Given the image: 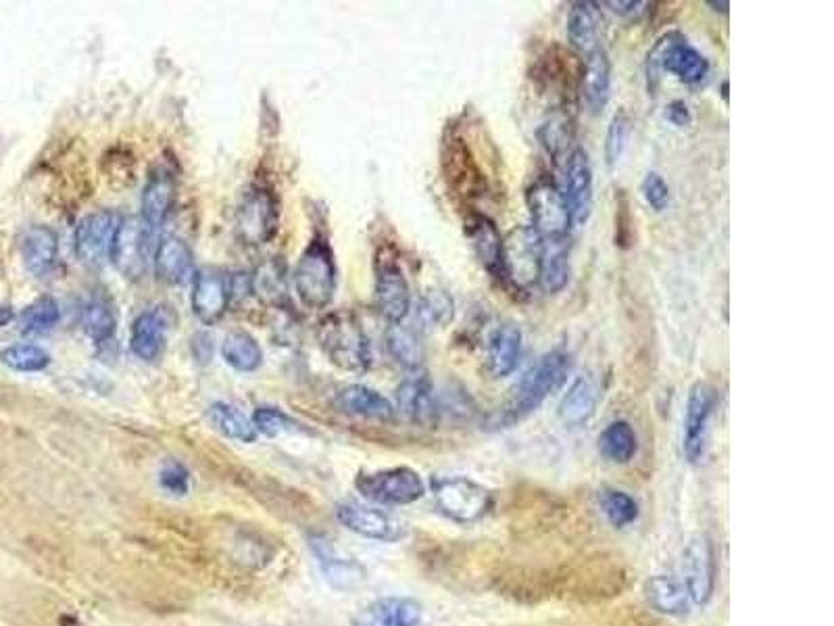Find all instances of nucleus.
<instances>
[{"label":"nucleus","mask_w":834,"mask_h":626,"mask_svg":"<svg viewBox=\"0 0 834 626\" xmlns=\"http://www.w3.org/2000/svg\"><path fill=\"white\" fill-rule=\"evenodd\" d=\"M574 368V359L564 349H553L534 363L512 389L505 406L488 418L493 430L512 429L536 412L549 397L562 391Z\"/></svg>","instance_id":"1"},{"label":"nucleus","mask_w":834,"mask_h":626,"mask_svg":"<svg viewBox=\"0 0 834 626\" xmlns=\"http://www.w3.org/2000/svg\"><path fill=\"white\" fill-rule=\"evenodd\" d=\"M320 342L330 361L347 372H365L372 363L370 340L353 314H330L321 322Z\"/></svg>","instance_id":"2"},{"label":"nucleus","mask_w":834,"mask_h":626,"mask_svg":"<svg viewBox=\"0 0 834 626\" xmlns=\"http://www.w3.org/2000/svg\"><path fill=\"white\" fill-rule=\"evenodd\" d=\"M295 287L302 304L311 309H323L332 304L337 293V264L323 238H313L302 253L295 269Z\"/></svg>","instance_id":"3"},{"label":"nucleus","mask_w":834,"mask_h":626,"mask_svg":"<svg viewBox=\"0 0 834 626\" xmlns=\"http://www.w3.org/2000/svg\"><path fill=\"white\" fill-rule=\"evenodd\" d=\"M666 72L675 75L682 84H699L710 73V61L699 53L691 42L678 32H670L659 38L656 47L647 57V73H649V89L656 86L657 73Z\"/></svg>","instance_id":"4"},{"label":"nucleus","mask_w":834,"mask_h":626,"mask_svg":"<svg viewBox=\"0 0 834 626\" xmlns=\"http://www.w3.org/2000/svg\"><path fill=\"white\" fill-rule=\"evenodd\" d=\"M356 489L363 500L378 505H409L426 495L424 479L408 465L361 472L357 474Z\"/></svg>","instance_id":"5"},{"label":"nucleus","mask_w":834,"mask_h":626,"mask_svg":"<svg viewBox=\"0 0 834 626\" xmlns=\"http://www.w3.org/2000/svg\"><path fill=\"white\" fill-rule=\"evenodd\" d=\"M526 205L533 217L531 228L545 243H568L574 222L564 191L553 179H536L526 193Z\"/></svg>","instance_id":"6"},{"label":"nucleus","mask_w":834,"mask_h":626,"mask_svg":"<svg viewBox=\"0 0 834 626\" xmlns=\"http://www.w3.org/2000/svg\"><path fill=\"white\" fill-rule=\"evenodd\" d=\"M432 491L441 514L457 524H474L493 507L491 491L465 476L439 479L432 484Z\"/></svg>","instance_id":"7"},{"label":"nucleus","mask_w":834,"mask_h":626,"mask_svg":"<svg viewBox=\"0 0 834 626\" xmlns=\"http://www.w3.org/2000/svg\"><path fill=\"white\" fill-rule=\"evenodd\" d=\"M720 403V394L710 382H694L689 391L687 413H684V432H682V451L691 464H699L706 455L710 441V424L713 412Z\"/></svg>","instance_id":"8"},{"label":"nucleus","mask_w":834,"mask_h":626,"mask_svg":"<svg viewBox=\"0 0 834 626\" xmlns=\"http://www.w3.org/2000/svg\"><path fill=\"white\" fill-rule=\"evenodd\" d=\"M153 234L143 217H127L122 219L115 233V240L111 247L113 266L130 280L143 278L153 259Z\"/></svg>","instance_id":"9"},{"label":"nucleus","mask_w":834,"mask_h":626,"mask_svg":"<svg viewBox=\"0 0 834 626\" xmlns=\"http://www.w3.org/2000/svg\"><path fill=\"white\" fill-rule=\"evenodd\" d=\"M443 165L449 186H453L463 201H472L486 191L484 172L462 134L453 132L444 141Z\"/></svg>","instance_id":"10"},{"label":"nucleus","mask_w":834,"mask_h":626,"mask_svg":"<svg viewBox=\"0 0 834 626\" xmlns=\"http://www.w3.org/2000/svg\"><path fill=\"white\" fill-rule=\"evenodd\" d=\"M465 236L478 257L480 266L488 271L493 280L501 285L509 283L507 259H505V238L498 233L497 224L486 214L472 212L465 217Z\"/></svg>","instance_id":"11"},{"label":"nucleus","mask_w":834,"mask_h":626,"mask_svg":"<svg viewBox=\"0 0 834 626\" xmlns=\"http://www.w3.org/2000/svg\"><path fill=\"white\" fill-rule=\"evenodd\" d=\"M337 520L351 533L359 537L382 541V543H397L408 537V528L399 519H394L389 512L361 505L356 501L340 503L337 507Z\"/></svg>","instance_id":"12"},{"label":"nucleus","mask_w":834,"mask_h":626,"mask_svg":"<svg viewBox=\"0 0 834 626\" xmlns=\"http://www.w3.org/2000/svg\"><path fill=\"white\" fill-rule=\"evenodd\" d=\"M682 571H684V589L689 593L692 604L706 606L710 604L715 591V574H718V564H715V550L708 535H694L689 541L684 550V560H682Z\"/></svg>","instance_id":"13"},{"label":"nucleus","mask_w":834,"mask_h":626,"mask_svg":"<svg viewBox=\"0 0 834 626\" xmlns=\"http://www.w3.org/2000/svg\"><path fill=\"white\" fill-rule=\"evenodd\" d=\"M120 217L113 212H94L86 215L75 228V255L89 268H101L111 259V247L120 226Z\"/></svg>","instance_id":"14"},{"label":"nucleus","mask_w":834,"mask_h":626,"mask_svg":"<svg viewBox=\"0 0 834 626\" xmlns=\"http://www.w3.org/2000/svg\"><path fill=\"white\" fill-rule=\"evenodd\" d=\"M564 170V197L568 203L569 214L574 226H585L593 214L595 201V182H593V165L585 148L576 146L566 160Z\"/></svg>","instance_id":"15"},{"label":"nucleus","mask_w":834,"mask_h":626,"mask_svg":"<svg viewBox=\"0 0 834 626\" xmlns=\"http://www.w3.org/2000/svg\"><path fill=\"white\" fill-rule=\"evenodd\" d=\"M375 307L391 324H401L411 311V290L408 278L401 266L391 259L382 257L375 268Z\"/></svg>","instance_id":"16"},{"label":"nucleus","mask_w":834,"mask_h":626,"mask_svg":"<svg viewBox=\"0 0 834 626\" xmlns=\"http://www.w3.org/2000/svg\"><path fill=\"white\" fill-rule=\"evenodd\" d=\"M397 410L418 427H432L439 418L434 384L426 370H413L397 389Z\"/></svg>","instance_id":"17"},{"label":"nucleus","mask_w":834,"mask_h":626,"mask_svg":"<svg viewBox=\"0 0 834 626\" xmlns=\"http://www.w3.org/2000/svg\"><path fill=\"white\" fill-rule=\"evenodd\" d=\"M230 305V283L217 268L196 269L193 278V311L203 324L219 322Z\"/></svg>","instance_id":"18"},{"label":"nucleus","mask_w":834,"mask_h":626,"mask_svg":"<svg viewBox=\"0 0 834 626\" xmlns=\"http://www.w3.org/2000/svg\"><path fill=\"white\" fill-rule=\"evenodd\" d=\"M424 606L413 597H380L357 612L351 626H422Z\"/></svg>","instance_id":"19"},{"label":"nucleus","mask_w":834,"mask_h":626,"mask_svg":"<svg viewBox=\"0 0 834 626\" xmlns=\"http://www.w3.org/2000/svg\"><path fill=\"white\" fill-rule=\"evenodd\" d=\"M543 247H545V240L534 233L533 228L515 230L512 238L505 240L509 283H515L517 287H526L533 283L536 285Z\"/></svg>","instance_id":"20"},{"label":"nucleus","mask_w":834,"mask_h":626,"mask_svg":"<svg viewBox=\"0 0 834 626\" xmlns=\"http://www.w3.org/2000/svg\"><path fill=\"white\" fill-rule=\"evenodd\" d=\"M524 356V337L514 324H501L486 340L484 370L493 380L514 374Z\"/></svg>","instance_id":"21"},{"label":"nucleus","mask_w":834,"mask_h":626,"mask_svg":"<svg viewBox=\"0 0 834 626\" xmlns=\"http://www.w3.org/2000/svg\"><path fill=\"white\" fill-rule=\"evenodd\" d=\"M604 399V387L595 376H578L569 384L568 393L564 394L559 403V420L568 429L585 427L586 422L595 415L599 403Z\"/></svg>","instance_id":"22"},{"label":"nucleus","mask_w":834,"mask_h":626,"mask_svg":"<svg viewBox=\"0 0 834 626\" xmlns=\"http://www.w3.org/2000/svg\"><path fill=\"white\" fill-rule=\"evenodd\" d=\"M278 230V207L267 193L250 195L238 212V234L247 245H264Z\"/></svg>","instance_id":"23"},{"label":"nucleus","mask_w":834,"mask_h":626,"mask_svg":"<svg viewBox=\"0 0 834 626\" xmlns=\"http://www.w3.org/2000/svg\"><path fill=\"white\" fill-rule=\"evenodd\" d=\"M157 276L167 285H186L195 278V255L191 247L176 236H165L155 249Z\"/></svg>","instance_id":"24"},{"label":"nucleus","mask_w":834,"mask_h":626,"mask_svg":"<svg viewBox=\"0 0 834 626\" xmlns=\"http://www.w3.org/2000/svg\"><path fill=\"white\" fill-rule=\"evenodd\" d=\"M311 550L318 557L321 573L326 576V581L330 583V587L342 591V593H349V591L359 589L363 585V581H365L363 566L357 564L353 560L338 557L334 547L330 545V541L311 538Z\"/></svg>","instance_id":"25"},{"label":"nucleus","mask_w":834,"mask_h":626,"mask_svg":"<svg viewBox=\"0 0 834 626\" xmlns=\"http://www.w3.org/2000/svg\"><path fill=\"white\" fill-rule=\"evenodd\" d=\"M580 90H583V99L588 111L593 115L604 113V109L611 99V61L604 49L586 54Z\"/></svg>","instance_id":"26"},{"label":"nucleus","mask_w":834,"mask_h":626,"mask_svg":"<svg viewBox=\"0 0 834 626\" xmlns=\"http://www.w3.org/2000/svg\"><path fill=\"white\" fill-rule=\"evenodd\" d=\"M337 406L338 410L357 415V418H365V420L389 422L394 418V406L391 401L384 394L363 384H351L342 389L338 393Z\"/></svg>","instance_id":"27"},{"label":"nucleus","mask_w":834,"mask_h":626,"mask_svg":"<svg viewBox=\"0 0 834 626\" xmlns=\"http://www.w3.org/2000/svg\"><path fill=\"white\" fill-rule=\"evenodd\" d=\"M597 2L578 0L572 4L568 16L569 44L580 51L590 54L599 47V30H601V11L597 9Z\"/></svg>","instance_id":"28"},{"label":"nucleus","mask_w":834,"mask_h":626,"mask_svg":"<svg viewBox=\"0 0 834 626\" xmlns=\"http://www.w3.org/2000/svg\"><path fill=\"white\" fill-rule=\"evenodd\" d=\"M59 255V238L49 226H32L21 238V257L25 268L34 276H44L53 269Z\"/></svg>","instance_id":"29"},{"label":"nucleus","mask_w":834,"mask_h":626,"mask_svg":"<svg viewBox=\"0 0 834 626\" xmlns=\"http://www.w3.org/2000/svg\"><path fill=\"white\" fill-rule=\"evenodd\" d=\"M163 345H165L163 316L155 309L143 311L132 324V335H130L132 353L144 361H155L163 351Z\"/></svg>","instance_id":"30"},{"label":"nucleus","mask_w":834,"mask_h":626,"mask_svg":"<svg viewBox=\"0 0 834 626\" xmlns=\"http://www.w3.org/2000/svg\"><path fill=\"white\" fill-rule=\"evenodd\" d=\"M645 597L651 608L666 616H684L689 614L691 597L682 583L670 576H653L645 585Z\"/></svg>","instance_id":"31"},{"label":"nucleus","mask_w":834,"mask_h":626,"mask_svg":"<svg viewBox=\"0 0 834 626\" xmlns=\"http://www.w3.org/2000/svg\"><path fill=\"white\" fill-rule=\"evenodd\" d=\"M569 253L566 243H545L536 285L547 295H557L569 285Z\"/></svg>","instance_id":"32"},{"label":"nucleus","mask_w":834,"mask_h":626,"mask_svg":"<svg viewBox=\"0 0 834 626\" xmlns=\"http://www.w3.org/2000/svg\"><path fill=\"white\" fill-rule=\"evenodd\" d=\"M176 197L174 179L167 174H155L144 186L143 219L151 230H159L165 217L172 212Z\"/></svg>","instance_id":"33"},{"label":"nucleus","mask_w":834,"mask_h":626,"mask_svg":"<svg viewBox=\"0 0 834 626\" xmlns=\"http://www.w3.org/2000/svg\"><path fill=\"white\" fill-rule=\"evenodd\" d=\"M599 451L607 462L611 464H630L639 451V437L630 422L618 420L611 422L599 434Z\"/></svg>","instance_id":"34"},{"label":"nucleus","mask_w":834,"mask_h":626,"mask_svg":"<svg viewBox=\"0 0 834 626\" xmlns=\"http://www.w3.org/2000/svg\"><path fill=\"white\" fill-rule=\"evenodd\" d=\"M387 347L391 358L403 366L409 372L422 370L424 366V345L420 342V337L405 328L403 324H392L389 335H387Z\"/></svg>","instance_id":"35"},{"label":"nucleus","mask_w":834,"mask_h":626,"mask_svg":"<svg viewBox=\"0 0 834 626\" xmlns=\"http://www.w3.org/2000/svg\"><path fill=\"white\" fill-rule=\"evenodd\" d=\"M222 353L231 368L238 370V372H255L264 361V351H261L259 342L253 339L249 332H231V335H228L224 340Z\"/></svg>","instance_id":"36"},{"label":"nucleus","mask_w":834,"mask_h":626,"mask_svg":"<svg viewBox=\"0 0 834 626\" xmlns=\"http://www.w3.org/2000/svg\"><path fill=\"white\" fill-rule=\"evenodd\" d=\"M209 418L214 422L215 429L219 430L224 437L240 441V443H253L257 441L259 432L255 430L253 420L236 408L228 403H215L209 410Z\"/></svg>","instance_id":"37"},{"label":"nucleus","mask_w":834,"mask_h":626,"mask_svg":"<svg viewBox=\"0 0 834 626\" xmlns=\"http://www.w3.org/2000/svg\"><path fill=\"white\" fill-rule=\"evenodd\" d=\"M538 138L555 162H566L569 153L574 151V148H569V144L574 141L572 120L564 113L553 115L549 122L543 124V127L538 130Z\"/></svg>","instance_id":"38"},{"label":"nucleus","mask_w":834,"mask_h":626,"mask_svg":"<svg viewBox=\"0 0 834 626\" xmlns=\"http://www.w3.org/2000/svg\"><path fill=\"white\" fill-rule=\"evenodd\" d=\"M250 290L269 305H278L286 297L285 268L280 261L271 259L257 269L250 278Z\"/></svg>","instance_id":"39"},{"label":"nucleus","mask_w":834,"mask_h":626,"mask_svg":"<svg viewBox=\"0 0 834 626\" xmlns=\"http://www.w3.org/2000/svg\"><path fill=\"white\" fill-rule=\"evenodd\" d=\"M453 314H455L453 299L443 290H432V293L424 295L418 304V309H415L418 324L426 330L443 328L453 320Z\"/></svg>","instance_id":"40"},{"label":"nucleus","mask_w":834,"mask_h":626,"mask_svg":"<svg viewBox=\"0 0 834 626\" xmlns=\"http://www.w3.org/2000/svg\"><path fill=\"white\" fill-rule=\"evenodd\" d=\"M117 318L113 305L103 297H94L84 309V330L94 342H107L115 335Z\"/></svg>","instance_id":"41"},{"label":"nucleus","mask_w":834,"mask_h":626,"mask_svg":"<svg viewBox=\"0 0 834 626\" xmlns=\"http://www.w3.org/2000/svg\"><path fill=\"white\" fill-rule=\"evenodd\" d=\"M601 510H604L605 519L609 520L616 528H624V526H630L632 522H637L639 519V503L618 489H605L601 493Z\"/></svg>","instance_id":"42"},{"label":"nucleus","mask_w":834,"mask_h":626,"mask_svg":"<svg viewBox=\"0 0 834 626\" xmlns=\"http://www.w3.org/2000/svg\"><path fill=\"white\" fill-rule=\"evenodd\" d=\"M0 359H2L4 366H9L16 372H40V370H44L51 363L49 353L42 347H38V345H13V347H7L0 353Z\"/></svg>","instance_id":"43"},{"label":"nucleus","mask_w":834,"mask_h":626,"mask_svg":"<svg viewBox=\"0 0 834 626\" xmlns=\"http://www.w3.org/2000/svg\"><path fill=\"white\" fill-rule=\"evenodd\" d=\"M59 316H61V309L53 297H40L30 307H25V311L21 314V330L28 335L47 332L59 322Z\"/></svg>","instance_id":"44"},{"label":"nucleus","mask_w":834,"mask_h":626,"mask_svg":"<svg viewBox=\"0 0 834 626\" xmlns=\"http://www.w3.org/2000/svg\"><path fill=\"white\" fill-rule=\"evenodd\" d=\"M632 132V120L626 111H618L605 132V162L607 165H616L620 162Z\"/></svg>","instance_id":"45"},{"label":"nucleus","mask_w":834,"mask_h":626,"mask_svg":"<svg viewBox=\"0 0 834 626\" xmlns=\"http://www.w3.org/2000/svg\"><path fill=\"white\" fill-rule=\"evenodd\" d=\"M253 424H255L257 432H261L266 437H280L286 432L299 430V424L278 408H259L257 412L253 413Z\"/></svg>","instance_id":"46"},{"label":"nucleus","mask_w":834,"mask_h":626,"mask_svg":"<svg viewBox=\"0 0 834 626\" xmlns=\"http://www.w3.org/2000/svg\"><path fill=\"white\" fill-rule=\"evenodd\" d=\"M161 489L172 497H186L191 493V470L182 462H167L159 472Z\"/></svg>","instance_id":"47"},{"label":"nucleus","mask_w":834,"mask_h":626,"mask_svg":"<svg viewBox=\"0 0 834 626\" xmlns=\"http://www.w3.org/2000/svg\"><path fill=\"white\" fill-rule=\"evenodd\" d=\"M640 193H642L645 203H647L656 214H661V212H666V209L670 207V201H672L670 186H668V182L661 178L657 172H649V174L645 176L642 184H640Z\"/></svg>","instance_id":"48"},{"label":"nucleus","mask_w":834,"mask_h":626,"mask_svg":"<svg viewBox=\"0 0 834 626\" xmlns=\"http://www.w3.org/2000/svg\"><path fill=\"white\" fill-rule=\"evenodd\" d=\"M604 7H609L616 16L626 19H639L651 7L647 0H605Z\"/></svg>","instance_id":"49"},{"label":"nucleus","mask_w":834,"mask_h":626,"mask_svg":"<svg viewBox=\"0 0 834 626\" xmlns=\"http://www.w3.org/2000/svg\"><path fill=\"white\" fill-rule=\"evenodd\" d=\"M666 120L676 127H689L692 124L691 109L687 107L684 101H672L666 107Z\"/></svg>","instance_id":"50"},{"label":"nucleus","mask_w":834,"mask_h":626,"mask_svg":"<svg viewBox=\"0 0 834 626\" xmlns=\"http://www.w3.org/2000/svg\"><path fill=\"white\" fill-rule=\"evenodd\" d=\"M13 320V309L11 307H2L0 305V328L2 326H7V324L11 322Z\"/></svg>","instance_id":"51"},{"label":"nucleus","mask_w":834,"mask_h":626,"mask_svg":"<svg viewBox=\"0 0 834 626\" xmlns=\"http://www.w3.org/2000/svg\"><path fill=\"white\" fill-rule=\"evenodd\" d=\"M708 7H711L715 13H722V16H728V9H730V2H708Z\"/></svg>","instance_id":"52"},{"label":"nucleus","mask_w":834,"mask_h":626,"mask_svg":"<svg viewBox=\"0 0 834 626\" xmlns=\"http://www.w3.org/2000/svg\"><path fill=\"white\" fill-rule=\"evenodd\" d=\"M722 90H724V92H722V96H724V101H728V82H724Z\"/></svg>","instance_id":"53"}]
</instances>
